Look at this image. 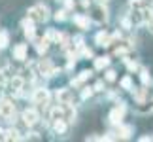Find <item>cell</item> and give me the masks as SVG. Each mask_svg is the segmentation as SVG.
I'll list each match as a JSON object with an SVG mask.
<instances>
[{
	"mask_svg": "<svg viewBox=\"0 0 153 142\" xmlns=\"http://www.w3.org/2000/svg\"><path fill=\"white\" fill-rule=\"evenodd\" d=\"M59 117H62V104H55L49 108V120H59Z\"/></svg>",
	"mask_w": 153,
	"mask_h": 142,
	"instance_id": "obj_21",
	"label": "cell"
},
{
	"mask_svg": "<svg viewBox=\"0 0 153 142\" xmlns=\"http://www.w3.org/2000/svg\"><path fill=\"white\" fill-rule=\"evenodd\" d=\"M4 140H6V131L0 127V142H4Z\"/></svg>",
	"mask_w": 153,
	"mask_h": 142,
	"instance_id": "obj_30",
	"label": "cell"
},
{
	"mask_svg": "<svg viewBox=\"0 0 153 142\" xmlns=\"http://www.w3.org/2000/svg\"><path fill=\"white\" fill-rule=\"evenodd\" d=\"M62 120L68 121V125L76 121V108H74L72 104H64L62 106Z\"/></svg>",
	"mask_w": 153,
	"mask_h": 142,
	"instance_id": "obj_15",
	"label": "cell"
},
{
	"mask_svg": "<svg viewBox=\"0 0 153 142\" xmlns=\"http://www.w3.org/2000/svg\"><path fill=\"white\" fill-rule=\"evenodd\" d=\"M8 46H10V32L0 31V49H6Z\"/></svg>",
	"mask_w": 153,
	"mask_h": 142,
	"instance_id": "obj_25",
	"label": "cell"
},
{
	"mask_svg": "<svg viewBox=\"0 0 153 142\" xmlns=\"http://www.w3.org/2000/svg\"><path fill=\"white\" fill-rule=\"evenodd\" d=\"M125 114H127V106L125 102H115V106L111 108L110 112V116H108V120L111 125H119V123H123V120H125Z\"/></svg>",
	"mask_w": 153,
	"mask_h": 142,
	"instance_id": "obj_3",
	"label": "cell"
},
{
	"mask_svg": "<svg viewBox=\"0 0 153 142\" xmlns=\"http://www.w3.org/2000/svg\"><path fill=\"white\" fill-rule=\"evenodd\" d=\"M132 95H134V99H136L140 104H144V102H146V99H148V89H146V87H140V89H132Z\"/></svg>",
	"mask_w": 153,
	"mask_h": 142,
	"instance_id": "obj_20",
	"label": "cell"
},
{
	"mask_svg": "<svg viewBox=\"0 0 153 142\" xmlns=\"http://www.w3.org/2000/svg\"><path fill=\"white\" fill-rule=\"evenodd\" d=\"M151 110H153V108H151Z\"/></svg>",
	"mask_w": 153,
	"mask_h": 142,
	"instance_id": "obj_37",
	"label": "cell"
},
{
	"mask_svg": "<svg viewBox=\"0 0 153 142\" xmlns=\"http://www.w3.org/2000/svg\"><path fill=\"white\" fill-rule=\"evenodd\" d=\"M140 80H142V84L144 85H151V76H149V72L146 68H140Z\"/></svg>",
	"mask_w": 153,
	"mask_h": 142,
	"instance_id": "obj_27",
	"label": "cell"
},
{
	"mask_svg": "<svg viewBox=\"0 0 153 142\" xmlns=\"http://www.w3.org/2000/svg\"><path fill=\"white\" fill-rule=\"evenodd\" d=\"M0 117L6 121L15 120V104L10 99H0Z\"/></svg>",
	"mask_w": 153,
	"mask_h": 142,
	"instance_id": "obj_4",
	"label": "cell"
},
{
	"mask_svg": "<svg viewBox=\"0 0 153 142\" xmlns=\"http://www.w3.org/2000/svg\"><path fill=\"white\" fill-rule=\"evenodd\" d=\"M115 133H117L115 138L127 140V138H131V135H132V127L131 125H125V123H119V125H115Z\"/></svg>",
	"mask_w": 153,
	"mask_h": 142,
	"instance_id": "obj_14",
	"label": "cell"
},
{
	"mask_svg": "<svg viewBox=\"0 0 153 142\" xmlns=\"http://www.w3.org/2000/svg\"><path fill=\"white\" fill-rule=\"evenodd\" d=\"M91 74H93L91 70H81L78 78H74V80H72V85H74V87H81V85H83L87 80L91 78Z\"/></svg>",
	"mask_w": 153,
	"mask_h": 142,
	"instance_id": "obj_16",
	"label": "cell"
},
{
	"mask_svg": "<svg viewBox=\"0 0 153 142\" xmlns=\"http://www.w3.org/2000/svg\"><path fill=\"white\" fill-rule=\"evenodd\" d=\"M34 42H36V49H38V53H45L48 51V47H49V38L48 36H44L42 40H34Z\"/></svg>",
	"mask_w": 153,
	"mask_h": 142,
	"instance_id": "obj_22",
	"label": "cell"
},
{
	"mask_svg": "<svg viewBox=\"0 0 153 142\" xmlns=\"http://www.w3.org/2000/svg\"><path fill=\"white\" fill-rule=\"evenodd\" d=\"M51 127H53V133H55V135H66L68 121H64L62 117H59V120H53L51 121Z\"/></svg>",
	"mask_w": 153,
	"mask_h": 142,
	"instance_id": "obj_13",
	"label": "cell"
},
{
	"mask_svg": "<svg viewBox=\"0 0 153 142\" xmlns=\"http://www.w3.org/2000/svg\"><path fill=\"white\" fill-rule=\"evenodd\" d=\"M121 87L123 89H127V91H132L134 89V85H132V78H131V74H127L125 78L121 80Z\"/></svg>",
	"mask_w": 153,
	"mask_h": 142,
	"instance_id": "obj_26",
	"label": "cell"
},
{
	"mask_svg": "<svg viewBox=\"0 0 153 142\" xmlns=\"http://www.w3.org/2000/svg\"><path fill=\"white\" fill-rule=\"evenodd\" d=\"M151 21H153V17H151Z\"/></svg>",
	"mask_w": 153,
	"mask_h": 142,
	"instance_id": "obj_34",
	"label": "cell"
},
{
	"mask_svg": "<svg viewBox=\"0 0 153 142\" xmlns=\"http://www.w3.org/2000/svg\"><path fill=\"white\" fill-rule=\"evenodd\" d=\"M104 70H106V72H104V81H108V84H114V81L117 80V72H115L114 68H108V67H106Z\"/></svg>",
	"mask_w": 153,
	"mask_h": 142,
	"instance_id": "obj_24",
	"label": "cell"
},
{
	"mask_svg": "<svg viewBox=\"0 0 153 142\" xmlns=\"http://www.w3.org/2000/svg\"><path fill=\"white\" fill-rule=\"evenodd\" d=\"M93 93H95V91H93V87H83V91H81V99H83V100L91 99Z\"/></svg>",
	"mask_w": 153,
	"mask_h": 142,
	"instance_id": "obj_28",
	"label": "cell"
},
{
	"mask_svg": "<svg viewBox=\"0 0 153 142\" xmlns=\"http://www.w3.org/2000/svg\"><path fill=\"white\" fill-rule=\"evenodd\" d=\"M51 17V10L48 8L45 4H34L32 8L27 10V19H30L34 23H45Z\"/></svg>",
	"mask_w": 153,
	"mask_h": 142,
	"instance_id": "obj_1",
	"label": "cell"
},
{
	"mask_svg": "<svg viewBox=\"0 0 153 142\" xmlns=\"http://www.w3.org/2000/svg\"><path fill=\"white\" fill-rule=\"evenodd\" d=\"M0 99H2V97H0Z\"/></svg>",
	"mask_w": 153,
	"mask_h": 142,
	"instance_id": "obj_36",
	"label": "cell"
},
{
	"mask_svg": "<svg viewBox=\"0 0 153 142\" xmlns=\"http://www.w3.org/2000/svg\"><path fill=\"white\" fill-rule=\"evenodd\" d=\"M49 100H51V93L45 89V87H38V89H34L32 93V102L36 104V106H48L49 104Z\"/></svg>",
	"mask_w": 153,
	"mask_h": 142,
	"instance_id": "obj_5",
	"label": "cell"
},
{
	"mask_svg": "<svg viewBox=\"0 0 153 142\" xmlns=\"http://www.w3.org/2000/svg\"><path fill=\"white\" fill-rule=\"evenodd\" d=\"M72 23L78 28H81V31H89V27H91V19H89V15H85V13H74Z\"/></svg>",
	"mask_w": 153,
	"mask_h": 142,
	"instance_id": "obj_9",
	"label": "cell"
},
{
	"mask_svg": "<svg viewBox=\"0 0 153 142\" xmlns=\"http://www.w3.org/2000/svg\"><path fill=\"white\" fill-rule=\"evenodd\" d=\"M21 120L23 123L30 129L34 125H38V121H40V112L36 108H27V110H23V114H21Z\"/></svg>",
	"mask_w": 153,
	"mask_h": 142,
	"instance_id": "obj_6",
	"label": "cell"
},
{
	"mask_svg": "<svg viewBox=\"0 0 153 142\" xmlns=\"http://www.w3.org/2000/svg\"><path fill=\"white\" fill-rule=\"evenodd\" d=\"M95 2H102V4H106V2H108V0H95Z\"/></svg>",
	"mask_w": 153,
	"mask_h": 142,
	"instance_id": "obj_32",
	"label": "cell"
},
{
	"mask_svg": "<svg viewBox=\"0 0 153 142\" xmlns=\"http://www.w3.org/2000/svg\"><path fill=\"white\" fill-rule=\"evenodd\" d=\"M38 68H40V74L42 76H53L55 74V67H53V63L49 59H42V61L38 63Z\"/></svg>",
	"mask_w": 153,
	"mask_h": 142,
	"instance_id": "obj_12",
	"label": "cell"
},
{
	"mask_svg": "<svg viewBox=\"0 0 153 142\" xmlns=\"http://www.w3.org/2000/svg\"><path fill=\"white\" fill-rule=\"evenodd\" d=\"M4 131H6V140H15L17 142V140H23V138H25L17 127H10V129H4Z\"/></svg>",
	"mask_w": 153,
	"mask_h": 142,
	"instance_id": "obj_17",
	"label": "cell"
},
{
	"mask_svg": "<svg viewBox=\"0 0 153 142\" xmlns=\"http://www.w3.org/2000/svg\"><path fill=\"white\" fill-rule=\"evenodd\" d=\"M68 13H70V11H66L64 8H61V10H57L55 13H53V19H55L57 23H62V21L68 19Z\"/></svg>",
	"mask_w": 153,
	"mask_h": 142,
	"instance_id": "obj_23",
	"label": "cell"
},
{
	"mask_svg": "<svg viewBox=\"0 0 153 142\" xmlns=\"http://www.w3.org/2000/svg\"><path fill=\"white\" fill-rule=\"evenodd\" d=\"M55 99H57V104H72V100H74V93L70 91V89H59L57 93H55Z\"/></svg>",
	"mask_w": 153,
	"mask_h": 142,
	"instance_id": "obj_10",
	"label": "cell"
},
{
	"mask_svg": "<svg viewBox=\"0 0 153 142\" xmlns=\"http://www.w3.org/2000/svg\"><path fill=\"white\" fill-rule=\"evenodd\" d=\"M11 57L19 63H25L28 59V44H15L11 49Z\"/></svg>",
	"mask_w": 153,
	"mask_h": 142,
	"instance_id": "obj_8",
	"label": "cell"
},
{
	"mask_svg": "<svg viewBox=\"0 0 153 142\" xmlns=\"http://www.w3.org/2000/svg\"><path fill=\"white\" fill-rule=\"evenodd\" d=\"M57 2H59V0H57ZM61 2H62V0H61Z\"/></svg>",
	"mask_w": 153,
	"mask_h": 142,
	"instance_id": "obj_33",
	"label": "cell"
},
{
	"mask_svg": "<svg viewBox=\"0 0 153 142\" xmlns=\"http://www.w3.org/2000/svg\"><path fill=\"white\" fill-rule=\"evenodd\" d=\"M10 85H11V89L13 91H23V87H25V80L21 78V76H13V78H11V81H10Z\"/></svg>",
	"mask_w": 153,
	"mask_h": 142,
	"instance_id": "obj_19",
	"label": "cell"
},
{
	"mask_svg": "<svg viewBox=\"0 0 153 142\" xmlns=\"http://www.w3.org/2000/svg\"><path fill=\"white\" fill-rule=\"evenodd\" d=\"M21 28H23V34L28 42H34L36 40V23L30 21V19H23L21 21Z\"/></svg>",
	"mask_w": 153,
	"mask_h": 142,
	"instance_id": "obj_7",
	"label": "cell"
},
{
	"mask_svg": "<svg viewBox=\"0 0 153 142\" xmlns=\"http://www.w3.org/2000/svg\"><path fill=\"white\" fill-rule=\"evenodd\" d=\"M148 140H151V137H142L140 138V142H148Z\"/></svg>",
	"mask_w": 153,
	"mask_h": 142,
	"instance_id": "obj_31",
	"label": "cell"
},
{
	"mask_svg": "<svg viewBox=\"0 0 153 142\" xmlns=\"http://www.w3.org/2000/svg\"><path fill=\"white\" fill-rule=\"evenodd\" d=\"M104 87H106V84H104V80H98L95 85H93V91H97V93H100V91H104Z\"/></svg>",
	"mask_w": 153,
	"mask_h": 142,
	"instance_id": "obj_29",
	"label": "cell"
},
{
	"mask_svg": "<svg viewBox=\"0 0 153 142\" xmlns=\"http://www.w3.org/2000/svg\"><path fill=\"white\" fill-rule=\"evenodd\" d=\"M95 44H97L98 47H108V46L114 44V38H111L110 32L100 31V32H97V36H95Z\"/></svg>",
	"mask_w": 153,
	"mask_h": 142,
	"instance_id": "obj_11",
	"label": "cell"
},
{
	"mask_svg": "<svg viewBox=\"0 0 153 142\" xmlns=\"http://www.w3.org/2000/svg\"><path fill=\"white\" fill-rule=\"evenodd\" d=\"M95 70H104L106 67H110V57L108 55H100V57H95Z\"/></svg>",
	"mask_w": 153,
	"mask_h": 142,
	"instance_id": "obj_18",
	"label": "cell"
},
{
	"mask_svg": "<svg viewBox=\"0 0 153 142\" xmlns=\"http://www.w3.org/2000/svg\"><path fill=\"white\" fill-rule=\"evenodd\" d=\"M89 19L91 23H97V25H102V23L108 21V8L102 2L97 4H89Z\"/></svg>",
	"mask_w": 153,
	"mask_h": 142,
	"instance_id": "obj_2",
	"label": "cell"
},
{
	"mask_svg": "<svg viewBox=\"0 0 153 142\" xmlns=\"http://www.w3.org/2000/svg\"><path fill=\"white\" fill-rule=\"evenodd\" d=\"M151 140H153V137H151Z\"/></svg>",
	"mask_w": 153,
	"mask_h": 142,
	"instance_id": "obj_35",
	"label": "cell"
}]
</instances>
